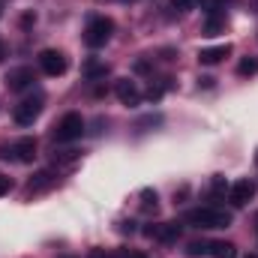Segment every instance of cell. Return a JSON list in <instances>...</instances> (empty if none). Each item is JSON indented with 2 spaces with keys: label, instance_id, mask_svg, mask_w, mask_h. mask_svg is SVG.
Masks as SVG:
<instances>
[{
  "label": "cell",
  "instance_id": "obj_29",
  "mask_svg": "<svg viewBox=\"0 0 258 258\" xmlns=\"http://www.w3.org/2000/svg\"><path fill=\"white\" fill-rule=\"evenodd\" d=\"M246 258H258V255H246Z\"/></svg>",
  "mask_w": 258,
  "mask_h": 258
},
{
  "label": "cell",
  "instance_id": "obj_8",
  "mask_svg": "<svg viewBox=\"0 0 258 258\" xmlns=\"http://www.w3.org/2000/svg\"><path fill=\"white\" fill-rule=\"evenodd\" d=\"M144 234L159 240V243H177L180 240V225L177 222H159V225H147Z\"/></svg>",
  "mask_w": 258,
  "mask_h": 258
},
{
  "label": "cell",
  "instance_id": "obj_10",
  "mask_svg": "<svg viewBox=\"0 0 258 258\" xmlns=\"http://www.w3.org/2000/svg\"><path fill=\"white\" fill-rule=\"evenodd\" d=\"M33 81H36V75H33L30 66H15V69L6 72V87H9V90H24V87H30Z\"/></svg>",
  "mask_w": 258,
  "mask_h": 258
},
{
  "label": "cell",
  "instance_id": "obj_24",
  "mask_svg": "<svg viewBox=\"0 0 258 258\" xmlns=\"http://www.w3.org/2000/svg\"><path fill=\"white\" fill-rule=\"evenodd\" d=\"M84 258H114V255H108L105 249H90V252H87Z\"/></svg>",
  "mask_w": 258,
  "mask_h": 258
},
{
  "label": "cell",
  "instance_id": "obj_7",
  "mask_svg": "<svg viewBox=\"0 0 258 258\" xmlns=\"http://www.w3.org/2000/svg\"><path fill=\"white\" fill-rule=\"evenodd\" d=\"M39 69H42L45 75H51V78L63 75V72H66L63 51H57V48H45V51H39Z\"/></svg>",
  "mask_w": 258,
  "mask_h": 258
},
{
  "label": "cell",
  "instance_id": "obj_1",
  "mask_svg": "<svg viewBox=\"0 0 258 258\" xmlns=\"http://www.w3.org/2000/svg\"><path fill=\"white\" fill-rule=\"evenodd\" d=\"M186 222L201 228V231H210V228H228L231 225V213L216 207V204H207V207H195L186 213Z\"/></svg>",
  "mask_w": 258,
  "mask_h": 258
},
{
  "label": "cell",
  "instance_id": "obj_5",
  "mask_svg": "<svg viewBox=\"0 0 258 258\" xmlns=\"http://www.w3.org/2000/svg\"><path fill=\"white\" fill-rule=\"evenodd\" d=\"M0 156L3 159H15V162H33V156H36V138L24 135V138L12 141L9 147H0Z\"/></svg>",
  "mask_w": 258,
  "mask_h": 258
},
{
  "label": "cell",
  "instance_id": "obj_16",
  "mask_svg": "<svg viewBox=\"0 0 258 258\" xmlns=\"http://www.w3.org/2000/svg\"><path fill=\"white\" fill-rule=\"evenodd\" d=\"M78 150H54V165H75Z\"/></svg>",
  "mask_w": 258,
  "mask_h": 258
},
{
  "label": "cell",
  "instance_id": "obj_19",
  "mask_svg": "<svg viewBox=\"0 0 258 258\" xmlns=\"http://www.w3.org/2000/svg\"><path fill=\"white\" fill-rule=\"evenodd\" d=\"M237 72H240V75H255L258 72V57H246V60H240Z\"/></svg>",
  "mask_w": 258,
  "mask_h": 258
},
{
  "label": "cell",
  "instance_id": "obj_20",
  "mask_svg": "<svg viewBox=\"0 0 258 258\" xmlns=\"http://www.w3.org/2000/svg\"><path fill=\"white\" fill-rule=\"evenodd\" d=\"M207 246H210V240H192V243L186 246V252H189V255H207Z\"/></svg>",
  "mask_w": 258,
  "mask_h": 258
},
{
  "label": "cell",
  "instance_id": "obj_17",
  "mask_svg": "<svg viewBox=\"0 0 258 258\" xmlns=\"http://www.w3.org/2000/svg\"><path fill=\"white\" fill-rule=\"evenodd\" d=\"M141 210H147V213L153 210L156 213V192L153 189H141Z\"/></svg>",
  "mask_w": 258,
  "mask_h": 258
},
{
  "label": "cell",
  "instance_id": "obj_14",
  "mask_svg": "<svg viewBox=\"0 0 258 258\" xmlns=\"http://www.w3.org/2000/svg\"><path fill=\"white\" fill-rule=\"evenodd\" d=\"M222 27H225V15L222 12H207V18H204V36H216V33H222Z\"/></svg>",
  "mask_w": 258,
  "mask_h": 258
},
{
  "label": "cell",
  "instance_id": "obj_13",
  "mask_svg": "<svg viewBox=\"0 0 258 258\" xmlns=\"http://www.w3.org/2000/svg\"><path fill=\"white\" fill-rule=\"evenodd\" d=\"M207 255H213V258H237V246L228 243V240H210Z\"/></svg>",
  "mask_w": 258,
  "mask_h": 258
},
{
  "label": "cell",
  "instance_id": "obj_18",
  "mask_svg": "<svg viewBox=\"0 0 258 258\" xmlns=\"http://www.w3.org/2000/svg\"><path fill=\"white\" fill-rule=\"evenodd\" d=\"M228 192V183H225V177H222V174H216V177H213V183H210V195H213V198H219V195H225Z\"/></svg>",
  "mask_w": 258,
  "mask_h": 258
},
{
  "label": "cell",
  "instance_id": "obj_15",
  "mask_svg": "<svg viewBox=\"0 0 258 258\" xmlns=\"http://www.w3.org/2000/svg\"><path fill=\"white\" fill-rule=\"evenodd\" d=\"M108 75V63L105 60H87L84 63V78L87 81H99V78H105Z\"/></svg>",
  "mask_w": 258,
  "mask_h": 258
},
{
  "label": "cell",
  "instance_id": "obj_26",
  "mask_svg": "<svg viewBox=\"0 0 258 258\" xmlns=\"http://www.w3.org/2000/svg\"><path fill=\"white\" fill-rule=\"evenodd\" d=\"M114 258H147L144 252H120V255H114Z\"/></svg>",
  "mask_w": 258,
  "mask_h": 258
},
{
  "label": "cell",
  "instance_id": "obj_28",
  "mask_svg": "<svg viewBox=\"0 0 258 258\" xmlns=\"http://www.w3.org/2000/svg\"><path fill=\"white\" fill-rule=\"evenodd\" d=\"M0 18H3V0H0Z\"/></svg>",
  "mask_w": 258,
  "mask_h": 258
},
{
  "label": "cell",
  "instance_id": "obj_25",
  "mask_svg": "<svg viewBox=\"0 0 258 258\" xmlns=\"http://www.w3.org/2000/svg\"><path fill=\"white\" fill-rule=\"evenodd\" d=\"M33 21H36V15H33V12H27V15H24V18H21V27H30V24H33Z\"/></svg>",
  "mask_w": 258,
  "mask_h": 258
},
{
  "label": "cell",
  "instance_id": "obj_30",
  "mask_svg": "<svg viewBox=\"0 0 258 258\" xmlns=\"http://www.w3.org/2000/svg\"><path fill=\"white\" fill-rule=\"evenodd\" d=\"M255 228H258V225H255Z\"/></svg>",
  "mask_w": 258,
  "mask_h": 258
},
{
  "label": "cell",
  "instance_id": "obj_12",
  "mask_svg": "<svg viewBox=\"0 0 258 258\" xmlns=\"http://www.w3.org/2000/svg\"><path fill=\"white\" fill-rule=\"evenodd\" d=\"M51 186H57V174H54V171H39V174H33L30 183H27L30 192H45V189H51Z\"/></svg>",
  "mask_w": 258,
  "mask_h": 258
},
{
  "label": "cell",
  "instance_id": "obj_2",
  "mask_svg": "<svg viewBox=\"0 0 258 258\" xmlns=\"http://www.w3.org/2000/svg\"><path fill=\"white\" fill-rule=\"evenodd\" d=\"M111 33H114V21L105 18V15H93V18H87L84 42H87L90 48H102V45L111 39Z\"/></svg>",
  "mask_w": 258,
  "mask_h": 258
},
{
  "label": "cell",
  "instance_id": "obj_3",
  "mask_svg": "<svg viewBox=\"0 0 258 258\" xmlns=\"http://www.w3.org/2000/svg\"><path fill=\"white\" fill-rule=\"evenodd\" d=\"M42 105H45V96H42V93L21 99V102L12 108V117H15V123H18V126H33V120L42 114Z\"/></svg>",
  "mask_w": 258,
  "mask_h": 258
},
{
  "label": "cell",
  "instance_id": "obj_22",
  "mask_svg": "<svg viewBox=\"0 0 258 258\" xmlns=\"http://www.w3.org/2000/svg\"><path fill=\"white\" fill-rule=\"evenodd\" d=\"M195 3H198V0H171V6H174L177 12H186V9H192Z\"/></svg>",
  "mask_w": 258,
  "mask_h": 258
},
{
  "label": "cell",
  "instance_id": "obj_23",
  "mask_svg": "<svg viewBox=\"0 0 258 258\" xmlns=\"http://www.w3.org/2000/svg\"><path fill=\"white\" fill-rule=\"evenodd\" d=\"M9 189H12V180H9L6 174H0V195H6Z\"/></svg>",
  "mask_w": 258,
  "mask_h": 258
},
{
  "label": "cell",
  "instance_id": "obj_6",
  "mask_svg": "<svg viewBox=\"0 0 258 258\" xmlns=\"http://www.w3.org/2000/svg\"><path fill=\"white\" fill-rule=\"evenodd\" d=\"M255 180H249V177H243V180H234L231 186H228V201H231V207H246L249 201H252V195H255Z\"/></svg>",
  "mask_w": 258,
  "mask_h": 258
},
{
  "label": "cell",
  "instance_id": "obj_4",
  "mask_svg": "<svg viewBox=\"0 0 258 258\" xmlns=\"http://www.w3.org/2000/svg\"><path fill=\"white\" fill-rule=\"evenodd\" d=\"M84 135V117L78 114V111H69V114H63L60 117V123L54 126V138L57 141H63V144H69V141H78Z\"/></svg>",
  "mask_w": 258,
  "mask_h": 258
},
{
  "label": "cell",
  "instance_id": "obj_27",
  "mask_svg": "<svg viewBox=\"0 0 258 258\" xmlns=\"http://www.w3.org/2000/svg\"><path fill=\"white\" fill-rule=\"evenodd\" d=\"M3 57H6V45H3V39H0V63H3Z\"/></svg>",
  "mask_w": 258,
  "mask_h": 258
},
{
  "label": "cell",
  "instance_id": "obj_11",
  "mask_svg": "<svg viewBox=\"0 0 258 258\" xmlns=\"http://www.w3.org/2000/svg\"><path fill=\"white\" fill-rule=\"evenodd\" d=\"M228 54H231V45H228V42H225V45H216V48H201V51H198V63L201 66H216V63H222Z\"/></svg>",
  "mask_w": 258,
  "mask_h": 258
},
{
  "label": "cell",
  "instance_id": "obj_21",
  "mask_svg": "<svg viewBox=\"0 0 258 258\" xmlns=\"http://www.w3.org/2000/svg\"><path fill=\"white\" fill-rule=\"evenodd\" d=\"M198 3H201V9H204V15H207V12H219L228 0H198Z\"/></svg>",
  "mask_w": 258,
  "mask_h": 258
},
{
  "label": "cell",
  "instance_id": "obj_9",
  "mask_svg": "<svg viewBox=\"0 0 258 258\" xmlns=\"http://www.w3.org/2000/svg\"><path fill=\"white\" fill-rule=\"evenodd\" d=\"M114 93H117V99H120L126 108H135V105L141 102V90H138V84L129 81V78H117V81H114Z\"/></svg>",
  "mask_w": 258,
  "mask_h": 258
}]
</instances>
